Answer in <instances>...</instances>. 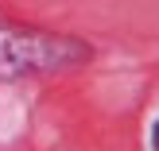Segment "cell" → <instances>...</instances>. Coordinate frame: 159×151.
Segmentation results:
<instances>
[{"mask_svg": "<svg viewBox=\"0 0 159 151\" xmlns=\"http://www.w3.org/2000/svg\"><path fill=\"white\" fill-rule=\"evenodd\" d=\"M152 147L159 151V124H155V136H152Z\"/></svg>", "mask_w": 159, "mask_h": 151, "instance_id": "7a4b0ae2", "label": "cell"}, {"mask_svg": "<svg viewBox=\"0 0 159 151\" xmlns=\"http://www.w3.org/2000/svg\"><path fill=\"white\" fill-rule=\"evenodd\" d=\"M89 58L78 39H58L47 31L16 27L0 20V78H23V74H47V70L78 66Z\"/></svg>", "mask_w": 159, "mask_h": 151, "instance_id": "6da1fadb", "label": "cell"}]
</instances>
